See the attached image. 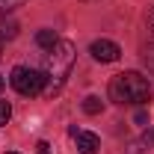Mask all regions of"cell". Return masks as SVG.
Masks as SVG:
<instances>
[{
    "label": "cell",
    "instance_id": "14",
    "mask_svg": "<svg viewBox=\"0 0 154 154\" xmlns=\"http://www.w3.org/2000/svg\"><path fill=\"white\" fill-rule=\"evenodd\" d=\"M145 142H154V131H148V134H145Z\"/></svg>",
    "mask_w": 154,
    "mask_h": 154
},
{
    "label": "cell",
    "instance_id": "9",
    "mask_svg": "<svg viewBox=\"0 0 154 154\" xmlns=\"http://www.w3.org/2000/svg\"><path fill=\"white\" fill-rule=\"evenodd\" d=\"M18 6H24V0H0V18L9 15L12 9H18Z\"/></svg>",
    "mask_w": 154,
    "mask_h": 154
},
{
    "label": "cell",
    "instance_id": "13",
    "mask_svg": "<svg viewBox=\"0 0 154 154\" xmlns=\"http://www.w3.org/2000/svg\"><path fill=\"white\" fill-rule=\"evenodd\" d=\"M148 30H151V36H154V9L148 12Z\"/></svg>",
    "mask_w": 154,
    "mask_h": 154
},
{
    "label": "cell",
    "instance_id": "7",
    "mask_svg": "<svg viewBox=\"0 0 154 154\" xmlns=\"http://www.w3.org/2000/svg\"><path fill=\"white\" fill-rule=\"evenodd\" d=\"M57 42H59V38H57L54 30H38V33H36V45H38V48H45V51H51Z\"/></svg>",
    "mask_w": 154,
    "mask_h": 154
},
{
    "label": "cell",
    "instance_id": "16",
    "mask_svg": "<svg viewBox=\"0 0 154 154\" xmlns=\"http://www.w3.org/2000/svg\"><path fill=\"white\" fill-rule=\"evenodd\" d=\"M6 154H18V151H6Z\"/></svg>",
    "mask_w": 154,
    "mask_h": 154
},
{
    "label": "cell",
    "instance_id": "3",
    "mask_svg": "<svg viewBox=\"0 0 154 154\" xmlns=\"http://www.w3.org/2000/svg\"><path fill=\"white\" fill-rule=\"evenodd\" d=\"M9 83L12 89L24 98H36V95H45V74L36 71V68H27V65H15L12 74H9Z\"/></svg>",
    "mask_w": 154,
    "mask_h": 154
},
{
    "label": "cell",
    "instance_id": "1",
    "mask_svg": "<svg viewBox=\"0 0 154 154\" xmlns=\"http://www.w3.org/2000/svg\"><path fill=\"white\" fill-rule=\"evenodd\" d=\"M74 45L71 42H65V38H59L57 45L45 54V68H42V74H45V95H57L59 89L65 86V80L71 74V68H74Z\"/></svg>",
    "mask_w": 154,
    "mask_h": 154
},
{
    "label": "cell",
    "instance_id": "15",
    "mask_svg": "<svg viewBox=\"0 0 154 154\" xmlns=\"http://www.w3.org/2000/svg\"><path fill=\"white\" fill-rule=\"evenodd\" d=\"M3 86H6V77L0 74V92H3Z\"/></svg>",
    "mask_w": 154,
    "mask_h": 154
},
{
    "label": "cell",
    "instance_id": "10",
    "mask_svg": "<svg viewBox=\"0 0 154 154\" xmlns=\"http://www.w3.org/2000/svg\"><path fill=\"white\" fill-rule=\"evenodd\" d=\"M12 119V107H9V101H0V125H6Z\"/></svg>",
    "mask_w": 154,
    "mask_h": 154
},
{
    "label": "cell",
    "instance_id": "6",
    "mask_svg": "<svg viewBox=\"0 0 154 154\" xmlns=\"http://www.w3.org/2000/svg\"><path fill=\"white\" fill-rule=\"evenodd\" d=\"M18 21L15 18H6V15H3V18H0V42H12V38L18 36Z\"/></svg>",
    "mask_w": 154,
    "mask_h": 154
},
{
    "label": "cell",
    "instance_id": "17",
    "mask_svg": "<svg viewBox=\"0 0 154 154\" xmlns=\"http://www.w3.org/2000/svg\"><path fill=\"white\" fill-rule=\"evenodd\" d=\"M0 51H3V42H0Z\"/></svg>",
    "mask_w": 154,
    "mask_h": 154
},
{
    "label": "cell",
    "instance_id": "2",
    "mask_svg": "<svg viewBox=\"0 0 154 154\" xmlns=\"http://www.w3.org/2000/svg\"><path fill=\"white\" fill-rule=\"evenodd\" d=\"M110 101L113 104H145L151 98V83L139 71H122L110 80Z\"/></svg>",
    "mask_w": 154,
    "mask_h": 154
},
{
    "label": "cell",
    "instance_id": "11",
    "mask_svg": "<svg viewBox=\"0 0 154 154\" xmlns=\"http://www.w3.org/2000/svg\"><path fill=\"white\" fill-rule=\"evenodd\" d=\"M134 122H136V125H148V113H145V110H139V113L134 116Z\"/></svg>",
    "mask_w": 154,
    "mask_h": 154
},
{
    "label": "cell",
    "instance_id": "5",
    "mask_svg": "<svg viewBox=\"0 0 154 154\" xmlns=\"http://www.w3.org/2000/svg\"><path fill=\"white\" fill-rule=\"evenodd\" d=\"M68 134L74 136L77 151H80V154H98L101 142H98V136H95V134H89V131H77V128H68Z\"/></svg>",
    "mask_w": 154,
    "mask_h": 154
},
{
    "label": "cell",
    "instance_id": "4",
    "mask_svg": "<svg viewBox=\"0 0 154 154\" xmlns=\"http://www.w3.org/2000/svg\"><path fill=\"white\" fill-rule=\"evenodd\" d=\"M89 54H92V59H98V62H116V59L122 57V48H119L116 42H110V38H95V42L89 45Z\"/></svg>",
    "mask_w": 154,
    "mask_h": 154
},
{
    "label": "cell",
    "instance_id": "12",
    "mask_svg": "<svg viewBox=\"0 0 154 154\" xmlns=\"http://www.w3.org/2000/svg\"><path fill=\"white\" fill-rule=\"evenodd\" d=\"M36 154H51V145H48V142H38V145H36Z\"/></svg>",
    "mask_w": 154,
    "mask_h": 154
},
{
    "label": "cell",
    "instance_id": "8",
    "mask_svg": "<svg viewBox=\"0 0 154 154\" xmlns=\"http://www.w3.org/2000/svg\"><path fill=\"white\" fill-rule=\"evenodd\" d=\"M101 110H104V101H101L98 95H89L86 101H83V113L86 116H98Z\"/></svg>",
    "mask_w": 154,
    "mask_h": 154
}]
</instances>
